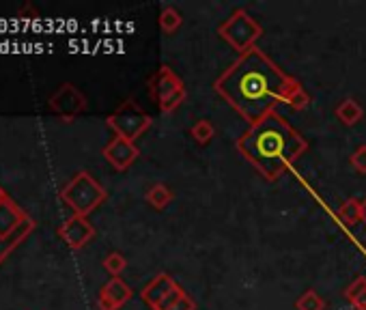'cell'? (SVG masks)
I'll return each mask as SVG.
<instances>
[{
	"mask_svg": "<svg viewBox=\"0 0 366 310\" xmlns=\"http://www.w3.org/2000/svg\"><path fill=\"white\" fill-rule=\"evenodd\" d=\"M351 304L355 306V310H366V291H364L358 299H353Z\"/></svg>",
	"mask_w": 366,
	"mask_h": 310,
	"instance_id": "cell-22",
	"label": "cell"
},
{
	"mask_svg": "<svg viewBox=\"0 0 366 310\" xmlns=\"http://www.w3.org/2000/svg\"><path fill=\"white\" fill-rule=\"evenodd\" d=\"M183 295H185V291H183L179 285H177V287H175V289H173L169 295L164 297V302L159 304V308H157V310H169V308H171V306H175V304H177V302H179Z\"/></svg>",
	"mask_w": 366,
	"mask_h": 310,
	"instance_id": "cell-19",
	"label": "cell"
},
{
	"mask_svg": "<svg viewBox=\"0 0 366 310\" xmlns=\"http://www.w3.org/2000/svg\"><path fill=\"white\" fill-rule=\"evenodd\" d=\"M106 267H108V271L110 273H121L123 269H125V259L121 257V254H110L108 259H106Z\"/></svg>",
	"mask_w": 366,
	"mask_h": 310,
	"instance_id": "cell-20",
	"label": "cell"
},
{
	"mask_svg": "<svg viewBox=\"0 0 366 310\" xmlns=\"http://www.w3.org/2000/svg\"><path fill=\"white\" fill-rule=\"evenodd\" d=\"M173 196H175L173 190L169 186H164V183H157L147 192V200H149L151 207H155V209H164V207L173 200Z\"/></svg>",
	"mask_w": 366,
	"mask_h": 310,
	"instance_id": "cell-11",
	"label": "cell"
},
{
	"mask_svg": "<svg viewBox=\"0 0 366 310\" xmlns=\"http://www.w3.org/2000/svg\"><path fill=\"white\" fill-rule=\"evenodd\" d=\"M237 149L261 170L265 179L274 181L287 172L308 145L280 115L272 112L240 138Z\"/></svg>",
	"mask_w": 366,
	"mask_h": 310,
	"instance_id": "cell-2",
	"label": "cell"
},
{
	"mask_svg": "<svg viewBox=\"0 0 366 310\" xmlns=\"http://www.w3.org/2000/svg\"><path fill=\"white\" fill-rule=\"evenodd\" d=\"M360 202L362 200H358V198H349V200H345L341 207H339V220L343 222V224H347V226H353V224H358L360 222Z\"/></svg>",
	"mask_w": 366,
	"mask_h": 310,
	"instance_id": "cell-12",
	"label": "cell"
},
{
	"mask_svg": "<svg viewBox=\"0 0 366 310\" xmlns=\"http://www.w3.org/2000/svg\"><path fill=\"white\" fill-rule=\"evenodd\" d=\"M155 97L159 99V101H164L166 97H171V95H175V93H179L181 89H183V84H181V80L171 72L169 67H164L162 72L157 74V78H155Z\"/></svg>",
	"mask_w": 366,
	"mask_h": 310,
	"instance_id": "cell-8",
	"label": "cell"
},
{
	"mask_svg": "<svg viewBox=\"0 0 366 310\" xmlns=\"http://www.w3.org/2000/svg\"><path fill=\"white\" fill-rule=\"evenodd\" d=\"M293 78L278 69L261 50L252 48L216 82V91L252 125L285 103Z\"/></svg>",
	"mask_w": 366,
	"mask_h": 310,
	"instance_id": "cell-1",
	"label": "cell"
},
{
	"mask_svg": "<svg viewBox=\"0 0 366 310\" xmlns=\"http://www.w3.org/2000/svg\"><path fill=\"white\" fill-rule=\"evenodd\" d=\"M351 166L358 170V172H362V175H366V145H362V147H358L355 151H353V155H351Z\"/></svg>",
	"mask_w": 366,
	"mask_h": 310,
	"instance_id": "cell-18",
	"label": "cell"
},
{
	"mask_svg": "<svg viewBox=\"0 0 366 310\" xmlns=\"http://www.w3.org/2000/svg\"><path fill=\"white\" fill-rule=\"evenodd\" d=\"M131 297V289L123 283V280H119V278H115L104 291H102V308L104 310H115V308H119V306H123L127 299Z\"/></svg>",
	"mask_w": 366,
	"mask_h": 310,
	"instance_id": "cell-7",
	"label": "cell"
},
{
	"mask_svg": "<svg viewBox=\"0 0 366 310\" xmlns=\"http://www.w3.org/2000/svg\"><path fill=\"white\" fill-rule=\"evenodd\" d=\"M192 138L198 143V145H207L211 138H214V125L207 121V119H201V121H196L190 129Z\"/></svg>",
	"mask_w": 366,
	"mask_h": 310,
	"instance_id": "cell-14",
	"label": "cell"
},
{
	"mask_svg": "<svg viewBox=\"0 0 366 310\" xmlns=\"http://www.w3.org/2000/svg\"><path fill=\"white\" fill-rule=\"evenodd\" d=\"M159 26L166 34H173L181 26V13L175 7H166L159 15Z\"/></svg>",
	"mask_w": 366,
	"mask_h": 310,
	"instance_id": "cell-13",
	"label": "cell"
},
{
	"mask_svg": "<svg viewBox=\"0 0 366 310\" xmlns=\"http://www.w3.org/2000/svg\"><path fill=\"white\" fill-rule=\"evenodd\" d=\"M136 155H138V149L131 145V141H127V138H117V141L106 149V157L121 170L134 162Z\"/></svg>",
	"mask_w": 366,
	"mask_h": 310,
	"instance_id": "cell-6",
	"label": "cell"
},
{
	"mask_svg": "<svg viewBox=\"0 0 366 310\" xmlns=\"http://www.w3.org/2000/svg\"><path fill=\"white\" fill-rule=\"evenodd\" d=\"M110 123L117 127V131L121 134V138H127V141H134V138H138L149 125H151V119L138 110L134 103L127 101L125 103V108H121L112 119Z\"/></svg>",
	"mask_w": 366,
	"mask_h": 310,
	"instance_id": "cell-4",
	"label": "cell"
},
{
	"mask_svg": "<svg viewBox=\"0 0 366 310\" xmlns=\"http://www.w3.org/2000/svg\"><path fill=\"white\" fill-rule=\"evenodd\" d=\"M360 222H364V224H366V198L360 202Z\"/></svg>",
	"mask_w": 366,
	"mask_h": 310,
	"instance_id": "cell-23",
	"label": "cell"
},
{
	"mask_svg": "<svg viewBox=\"0 0 366 310\" xmlns=\"http://www.w3.org/2000/svg\"><path fill=\"white\" fill-rule=\"evenodd\" d=\"M175 287H177V283L171 278L169 273H157L155 278L145 287V291H143V299H145L153 310H157L159 304L164 302V297L169 295Z\"/></svg>",
	"mask_w": 366,
	"mask_h": 310,
	"instance_id": "cell-5",
	"label": "cell"
},
{
	"mask_svg": "<svg viewBox=\"0 0 366 310\" xmlns=\"http://www.w3.org/2000/svg\"><path fill=\"white\" fill-rule=\"evenodd\" d=\"M183 99H185V89H181L179 93H175L171 97H166L164 101H159V108H162V112H173Z\"/></svg>",
	"mask_w": 366,
	"mask_h": 310,
	"instance_id": "cell-17",
	"label": "cell"
},
{
	"mask_svg": "<svg viewBox=\"0 0 366 310\" xmlns=\"http://www.w3.org/2000/svg\"><path fill=\"white\" fill-rule=\"evenodd\" d=\"M295 308L297 310H325V302L317 295V291L308 289L295 302Z\"/></svg>",
	"mask_w": 366,
	"mask_h": 310,
	"instance_id": "cell-15",
	"label": "cell"
},
{
	"mask_svg": "<svg viewBox=\"0 0 366 310\" xmlns=\"http://www.w3.org/2000/svg\"><path fill=\"white\" fill-rule=\"evenodd\" d=\"M194 308H196V304H194V302L188 297V293H185V295H183L175 306H171L169 310H194Z\"/></svg>",
	"mask_w": 366,
	"mask_h": 310,
	"instance_id": "cell-21",
	"label": "cell"
},
{
	"mask_svg": "<svg viewBox=\"0 0 366 310\" xmlns=\"http://www.w3.org/2000/svg\"><path fill=\"white\" fill-rule=\"evenodd\" d=\"M285 103L287 106H291L293 110H304L308 106V93L302 89V84H299L295 78L289 84V91L285 95Z\"/></svg>",
	"mask_w": 366,
	"mask_h": 310,
	"instance_id": "cell-10",
	"label": "cell"
},
{
	"mask_svg": "<svg viewBox=\"0 0 366 310\" xmlns=\"http://www.w3.org/2000/svg\"><path fill=\"white\" fill-rule=\"evenodd\" d=\"M364 291H366V278H364V276H360V278H355V280L345 289V299L353 302V299H358Z\"/></svg>",
	"mask_w": 366,
	"mask_h": 310,
	"instance_id": "cell-16",
	"label": "cell"
},
{
	"mask_svg": "<svg viewBox=\"0 0 366 310\" xmlns=\"http://www.w3.org/2000/svg\"><path fill=\"white\" fill-rule=\"evenodd\" d=\"M261 26L246 11H235L220 26L222 39L242 52V56L252 50V44L261 37Z\"/></svg>",
	"mask_w": 366,
	"mask_h": 310,
	"instance_id": "cell-3",
	"label": "cell"
},
{
	"mask_svg": "<svg viewBox=\"0 0 366 310\" xmlns=\"http://www.w3.org/2000/svg\"><path fill=\"white\" fill-rule=\"evenodd\" d=\"M336 117H339V121L343 123V125H355V123H360L362 121V117H364V110H362V106L355 101V99H343L341 103H339V108H336Z\"/></svg>",
	"mask_w": 366,
	"mask_h": 310,
	"instance_id": "cell-9",
	"label": "cell"
}]
</instances>
